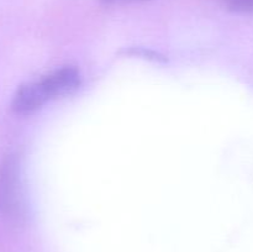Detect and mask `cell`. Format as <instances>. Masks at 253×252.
<instances>
[{
  "instance_id": "4",
  "label": "cell",
  "mask_w": 253,
  "mask_h": 252,
  "mask_svg": "<svg viewBox=\"0 0 253 252\" xmlns=\"http://www.w3.org/2000/svg\"><path fill=\"white\" fill-rule=\"evenodd\" d=\"M101 4L105 6H125V5L141 4V2H147L151 0H100Z\"/></svg>"
},
{
  "instance_id": "2",
  "label": "cell",
  "mask_w": 253,
  "mask_h": 252,
  "mask_svg": "<svg viewBox=\"0 0 253 252\" xmlns=\"http://www.w3.org/2000/svg\"><path fill=\"white\" fill-rule=\"evenodd\" d=\"M0 211L11 217L22 215V195L17 160L5 158L0 166Z\"/></svg>"
},
{
  "instance_id": "3",
  "label": "cell",
  "mask_w": 253,
  "mask_h": 252,
  "mask_svg": "<svg viewBox=\"0 0 253 252\" xmlns=\"http://www.w3.org/2000/svg\"><path fill=\"white\" fill-rule=\"evenodd\" d=\"M230 10L244 14H253V0H224Z\"/></svg>"
},
{
  "instance_id": "1",
  "label": "cell",
  "mask_w": 253,
  "mask_h": 252,
  "mask_svg": "<svg viewBox=\"0 0 253 252\" xmlns=\"http://www.w3.org/2000/svg\"><path fill=\"white\" fill-rule=\"evenodd\" d=\"M81 84L79 72L73 67H63L39 81L30 82L17 89L12 98V110L20 115H27L52 99L69 95Z\"/></svg>"
}]
</instances>
